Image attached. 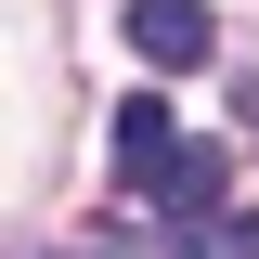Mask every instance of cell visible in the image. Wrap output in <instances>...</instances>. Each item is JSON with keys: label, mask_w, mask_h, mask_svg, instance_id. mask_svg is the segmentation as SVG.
<instances>
[{"label": "cell", "mask_w": 259, "mask_h": 259, "mask_svg": "<svg viewBox=\"0 0 259 259\" xmlns=\"http://www.w3.org/2000/svg\"><path fill=\"white\" fill-rule=\"evenodd\" d=\"M130 194H143V207H182V221H207V207H221V156H207V143H182V156H168V168H143Z\"/></svg>", "instance_id": "obj_2"}, {"label": "cell", "mask_w": 259, "mask_h": 259, "mask_svg": "<svg viewBox=\"0 0 259 259\" xmlns=\"http://www.w3.org/2000/svg\"><path fill=\"white\" fill-rule=\"evenodd\" d=\"M117 156H130V182L182 156V130H168V104H156V91H143V104H117Z\"/></svg>", "instance_id": "obj_3"}, {"label": "cell", "mask_w": 259, "mask_h": 259, "mask_svg": "<svg viewBox=\"0 0 259 259\" xmlns=\"http://www.w3.org/2000/svg\"><path fill=\"white\" fill-rule=\"evenodd\" d=\"M168 259H259V221H221V207H207V221H194Z\"/></svg>", "instance_id": "obj_4"}, {"label": "cell", "mask_w": 259, "mask_h": 259, "mask_svg": "<svg viewBox=\"0 0 259 259\" xmlns=\"http://www.w3.org/2000/svg\"><path fill=\"white\" fill-rule=\"evenodd\" d=\"M130 52H143V65H207L221 26H207L194 0H130Z\"/></svg>", "instance_id": "obj_1"}]
</instances>
